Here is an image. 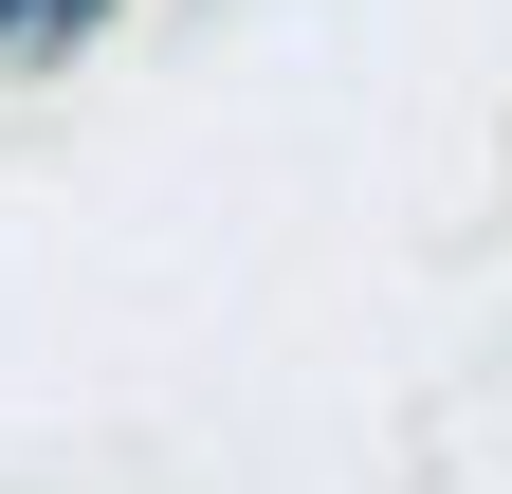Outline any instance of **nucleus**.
<instances>
[{"mask_svg": "<svg viewBox=\"0 0 512 494\" xmlns=\"http://www.w3.org/2000/svg\"><path fill=\"white\" fill-rule=\"evenodd\" d=\"M92 19V0H0V37H74Z\"/></svg>", "mask_w": 512, "mask_h": 494, "instance_id": "obj_1", "label": "nucleus"}]
</instances>
